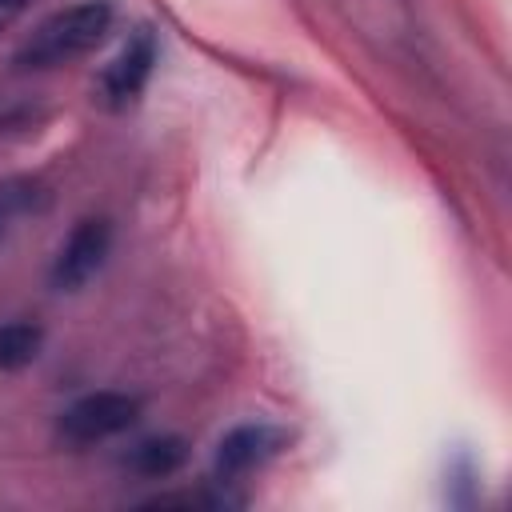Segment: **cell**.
Returning <instances> with one entry per match:
<instances>
[{"mask_svg": "<svg viewBox=\"0 0 512 512\" xmlns=\"http://www.w3.org/2000/svg\"><path fill=\"white\" fill-rule=\"evenodd\" d=\"M28 4H32V0H0V32L12 28V24L28 12Z\"/></svg>", "mask_w": 512, "mask_h": 512, "instance_id": "cell-8", "label": "cell"}, {"mask_svg": "<svg viewBox=\"0 0 512 512\" xmlns=\"http://www.w3.org/2000/svg\"><path fill=\"white\" fill-rule=\"evenodd\" d=\"M156 68V36L148 28H136V36L120 48V56L104 68L100 76V92L108 108H128L136 104V96L144 92L148 76Z\"/></svg>", "mask_w": 512, "mask_h": 512, "instance_id": "cell-4", "label": "cell"}, {"mask_svg": "<svg viewBox=\"0 0 512 512\" xmlns=\"http://www.w3.org/2000/svg\"><path fill=\"white\" fill-rule=\"evenodd\" d=\"M184 460H188V440L184 436H148L124 456V468L132 476H144V480H164V476L180 472Z\"/></svg>", "mask_w": 512, "mask_h": 512, "instance_id": "cell-6", "label": "cell"}, {"mask_svg": "<svg viewBox=\"0 0 512 512\" xmlns=\"http://www.w3.org/2000/svg\"><path fill=\"white\" fill-rule=\"evenodd\" d=\"M140 420V396L128 392H88L76 404H68L56 420V436L72 448L104 444L120 432H128Z\"/></svg>", "mask_w": 512, "mask_h": 512, "instance_id": "cell-2", "label": "cell"}, {"mask_svg": "<svg viewBox=\"0 0 512 512\" xmlns=\"http://www.w3.org/2000/svg\"><path fill=\"white\" fill-rule=\"evenodd\" d=\"M108 28H112V4L108 0H80V4L64 8V12H52L20 44L16 68L44 72V68L72 64V60L88 56L108 36Z\"/></svg>", "mask_w": 512, "mask_h": 512, "instance_id": "cell-1", "label": "cell"}, {"mask_svg": "<svg viewBox=\"0 0 512 512\" xmlns=\"http://www.w3.org/2000/svg\"><path fill=\"white\" fill-rule=\"evenodd\" d=\"M112 252V224L104 216H84L68 236L64 244L56 248V260H52V288L56 292H76L84 288L108 260Z\"/></svg>", "mask_w": 512, "mask_h": 512, "instance_id": "cell-3", "label": "cell"}, {"mask_svg": "<svg viewBox=\"0 0 512 512\" xmlns=\"http://www.w3.org/2000/svg\"><path fill=\"white\" fill-rule=\"evenodd\" d=\"M288 444V432L284 428H272V424H240L232 428L220 448H216V472L220 480H240L256 468H264L272 456H280Z\"/></svg>", "mask_w": 512, "mask_h": 512, "instance_id": "cell-5", "label": "cell"}, {"mask_svg": "<svg viewBox=\"0 0 512 512\" xmlns=\"http://www.w3.org/2000/svg\"><path fill=\"white\" fill-rule=\"evenodd\" d=\"M40 344H44L40 324H32V320H8V324H0V368H8V372L28 368L40 356Z\"/></svg>", "mask_w": 512, "mask_h": 512, "instance_id": "cell-7", "label": "cell"}]
</instances>
